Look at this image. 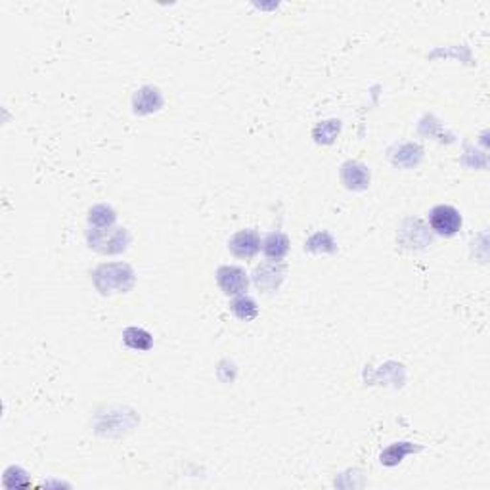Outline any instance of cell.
Listing matches in <instances>:
<instances>
[{
    "label": "cell",
    "mask_w": 490,
    "mask_h": 490,
    "mask_svg": "<svg viewBox=\"0 0 490 490\" xmlns=\"http://www.w3.org/2000/svg\"><path fill=\"white\" fill-rule=\"evenodd\" d=\"M88 244L100 253H121L126 249L129 244V234L125 228H114V230H106V228H96L88 234Z\"/></svg>",
    "instance_id": "6da1fadb"
},
{
    "label": "cell",
    "mask_w": 490,
    "mask_h": 490,
    "mask_svg": "<svg viewBox=\"0 0 490 490\" xmlns=\"http://www.w3.org/2000/svg\"><path fill=\"white\" fill-rule=\"evenodd\" d=\"M429 224L439 236H454L462 230V214L452 205H437L429 213Z\"/></svg>",
    "instance_id": "7a4b0ae2"
},
{
    "label": "cell",
    "mask_w": 490,
    "mask_h": 490,
    "mask_svg": "<svg viewBox=\"0 0 490 490\" xmlns=\"http://www.w3.org/2000/svg\"><path fill=\"white\" fill-rule=\"evenodd\" d=\"M217 283L224 291V295H244L249 288V278L239 266H220L217 271Z\"/></svg>",
    "instance_id": "3957f363"
},
{
    "label": "cell",
    "mask_w": 490,
    "mask_h": 490,
    "mask_svg": "<svg viewBox=\"0 0 490 490\" xmlns=\"http://www.w3.org/2000/svg\"><path fill=\"white\" fill-rule=\"evenodd\" d=\"M228 249L234 257L253 258L261 251V236L257 230H239L228 241Z\"/></svg>",
    "instance_id": "277c9868"
},
{
    "label": "cell",
    "mask_w": 490,
    "mask_h": 490,
    "mask_svg": "<svg viewBox=\"0 0 490 490\" xmlns=\"http://www.w3.org/2000/svg\"><path fill=\"white\" fill-rule=\"evenodd\" d=\"M96 272L104 274V276H109V283L102 289V293H111V289L126 291V289H131L132 282H134L132 271L126 264H104Z\"/></svg>",
    "instance_id": "5b68a950"
},
{
    "label": "cell",
    "mask_w": 490,
    "mask_h": 490,
    "mask_svg": "<svg viewBox=\"0 0 490 490\" xmlns=\"http://www.w3.org/2000/svg\"><path fill=\"white\" fill-rule=\"evenodd\" d=\"M283 274H285V266L272 261V263L258 266L257 272H255V282H257L258 289H263V291H274L283 280Z\"/></svg>",
    "instance_id": "8992f818"
},
{
    "label": "cell",
    "mask_w": 490,
    "mask_h": 490,
    "mask_svg": "<svg viewBox=\"0 0 490 490\" xmlns=\"http://www.w3.org/2000/svg\"><path fill=\"white\" fill-rule=\"evenodd\" d=\"M341 178H343L347 188L351 190H364L368 186V183H370V175H368L364 165L354 163V161H349V163L343 165Z\"/></svg>",
    "instance_id": "52a82bcc"
},
{
    "label": "cell",
    "mask_w": 490,
    "mask_h": 490,
    "mask_svg": "<svg viewBox=\"0 0 490 490\" xmlns=\"http://www.w3.org/2000/svg\"><path fill=\"white\" fill-rule=\"evenodd\" d=\"M263 251L271 261L280 263L289 251V238L282 232H272L268 238L264 239Z\"/></svg>",
    "instance_id": "ba28073f"
},
{
    "label": "cell",
    "mask_w": 490,
    "mask_h": 490,
    "mask_svg": "<svg viewBox=\"0 0 490 490\" xmlns=\"http://www.w3.org/2000/svg\"><path fill=\"white\" fill-rule=\"evenodd\" d=\"M123 339H125V345L132 351L146 352L153 347V337L142 327H126L123 332Z\"/></svg>",
    "instance_id": "9c48e42d"
},
{
    "label": "cell",
    "mask_w": 490,
    "mask_h": 490,
    "mask_svg": "<svg viewBox=\"0 0 490 490\" xmlns=\"http://www.w3.org/2000/svg\"><path fill=\"white\" fill-rule=\"evenodd\" d=\"M161 104H163V100H161L158 90H153V88H142L138 94L134 96L136 114H151V111L159 109Z\"/></svg>",
    "instance_id": "30bf717a"
},
{
    "label": "cell",
    "mask_w": 490,
    "mask_h": 490,
    "mask_svg": "<svg viewBox=\"0 0 490 490\" xmlns=\"http://www.w3.org/2000/svg\"><path fill=\"white\" fill-rule=\"evenodd\" d=\"M230 308H232L234 315L238 316L239 320H244V322H251L258 316L257 303L253 301L251 297L239 295L238 299H234L232 305H230Z\"/></svg>",
    "instance_id": "8fae6325"
},
{
    "label": "cell",
    "mask_w": 490,
    "mask_h": 490,
    "mask_svg": "<svg viewBox=\"0 0 490 490\" xmlns=\"http://www.w3.org/2000/svg\"><path fill=\"white\" fill-rule=\"evenodd\" d=\"M414 450H418V448L412 447L410 442H396V445H391V447L381 454V462H383L385 465H396L406 454L414 452Z\"/></svg>",
    "instance_id": "7c38bea8"
},
{
    "label": "cell",
    "mask_w": 490,
    "mask_h": 490,
    "mask_svg": "<svg viewBox=\"0 0 490 490\" xmlns=\"http://www.w3.org/2000/svg\"><path fill=\"white\" fill-rule=\"evenodd\" d=\"M90 224H94L96 228H107L115 222L114 209H109L107 205H98L90 211Z\"/></svg>",
    "instance_id": "4fadbf2b"
}]
</instances>
